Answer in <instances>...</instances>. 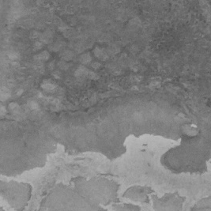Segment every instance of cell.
Returning <instances> with one entry per match:
<instances>
[{"label": "cell", "instance_id": "6da1fadb", "mask_svg": "<svg viewBox=\"0 0 211 211\" xmlns=\"http://www.w3.org/2000/svg\"><path fill=\"white\" fill-rule=\"evenodd\" d=\"M31 196L29 184L16 181L0 180V197L15 211H22Z\"/></svg>", "mask_w": 211, "mask_h": 211}, {"label": "cell", "instance_id": "7a4b0ae2", "mask_svg": "<svg viewBox=\"0 0 211 211\" xmlns=\"http://www.w3.org/2000/svg\"><path fill=\"white\" fill-rule=\"evenodd\" d=\"M89 73L88 70L84 66H79L75 71V76L77 77H81V76H86Z\"/></svg>", "mask_w": 211, "mask_h": 211}, {"label": "cell", "instance_id": "3957f363", "mask_svg": "<svg viewBox=\"0 0 211 211\" xmlns=\"http://www.w3.org/2000/svg\"><path fill=\"white\" fill-rule=\"evenodd\" d=\"M94 54H95L96 56L98 57V58L101 59H105L108 58V55H106V53L103 50H101V49L98 48H95V50H94Z\"/></svg>", "mask_w": 211, "mask_h": 211}, {"label": "cell", "instance_id": "277c9868", "mask_svg": "<svg viewBox=\"0 0 211 211\" xmlns=\"http://www.w3.org/2000/svg\"><path fill=\"white\" fill-rule=\"evenodd\" d=\"M80 61H81V63H89L91 62V56H90L89 54H88V53H85V54H83L82 55H81V57H80Z\"/></svg>", "mask_w": 211, "mask_h": 211}, {"label": "cell", "instance_id": "5b68a950", "mask_svg": "<svg viewBox=\"0 0 211 211\" xmlns=\"http://www.w3.org/2000/svg\"><path fill=\"white\" fill-rule=\"evenodd\" d=\"M62 56L63 59H65L66 61H69V60L71 59L72 58H73V56H74V53L72 52L71 51H65L62 54Z\"/></svg>", "mask_w": 211, "mask_h": 211}, {"label": "cell", "instance_id": "8992f818", "mask_svg": "<svg viewBox=\"0 0 211 211\" xmlns=\"http://www.w3.org/2000/svg\"><path fill=\"white\" fill-rule=\"evenodd\" d=\"M59 66L62 70H66V69L69 67V65H68L66 62H60L59 63Z\"/></svg>", "mask_w": 211, "mask_h": 211}, {"label": "cell", "instance_id": "52a82bcc", "mask_svg": "<svg viewBox=\"0 0 211 211\" xmlns=\"http://www.w3.org/2000/svg\"><path fill=\"white\" fill-rule=\"evenodd\" d=\"M89 75H90V78H91V79H97V74H95V73H93V72L89 73Z\"/></svg>", "mask_w": 211, "mask_h": 211}, {"label": "cell", "instance_id": "ba28073f", "mask_svg": "<svg viewBox=\"0 0 211 211\" xmlns=\"http://www.w3.org/2000/svg\"><path fill=\"white\" fill-rule=\"evenodd\" d=\"M101 66V64L98 63H93V64H92V67L94 68V69H97V68H99Z\"/></svg>", "mask_w": 211, "mask_h": 211}, {"label": "cell", "instance_id": "9c48e42d", "mask_svg": "<svg viewBox=\"0 0 211 211\" xmlns=\"http://www.w3.org/2000/svg\"><path fill=\"white\" fill-rule=\"evenodd\" d=\"M0 211H5V210H4L3 208H2V206H0Z\"/></svg>", "mask_w": 211, "mask_h": 211}]
</instances>
